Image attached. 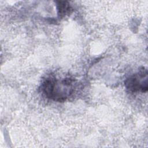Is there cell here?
I'll return each mask as SVG.
<instances>
[{
    "instance_id": "cell-1",
    "label": "cell",
    "mask_w": 148,
    "mask_h": 148,
    "mask_svg": "<svg viewBox=\"0 0 148 148\" xmlns=\"http://www.w3.org/2000/svg\"><path fill=\"white\" fill-rule=\"evenodd\" d=\"M74 83V80L71 77L59 80L54 76H50L42 82L41 89L47 98L57 102H64L73 92Z\"/></svg>"
},
{
    "instance_id": "cell-2",
    "label": "cell",
    "mask_w": 148,
    "mask_h": 148,
    "mask_svg": "<svg viewBox=\"0 0 148 148\" xmlns=\"http://www.w3.org/2000/svg\"><path fill=\"white\" fill-rule=\"evenodd\" d=\"M127 89L131 92L147 91V71L142 68L138 72L130 76L124 81Z\"/></svg>"
},
{
    "instance_id": "cell-3",
    "label": "cell",
    "mask_w": 148,
    "mask_h": 148,
    "mask_svg": "<svg viewBox=\"0 0 148 148\" xmlns=\"http://www.w3.org/2000/svg\"><path fill=\"white\" fill-rule=\"evenodd\" d=\"M57 9L60 17H64L72 12V7L67 1H57Z\"/></svg>"
}]
</instances>
